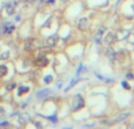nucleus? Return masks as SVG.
Listing matches in <instances>:
<instances>
[{
  "label": "nucleus",
  "mask_w": 134,
  "mask_h": 129,
  "mask_svg": "<svg viewBox=\"0 0 134 129\" xmlns=\"http://www.w3.org/2000/svg\"><path fill=\"white\" fill-rule=\"evenodd\" d=\"M85 107V100L80 94L74 95L73 101H72V112H78L81 108Z\"/></svg>",
  "instance_id": "nucleus-1"
},
{
  "label": "nucleus",
  "mask_w": 134,
  "mask_h": 129,
  "mask_svg": "<svg viewBox=\"0 0 134 129\" xmlns=\"http://www.w3.org/2000/svg\"><path fill=\"white\" fill-rule=\"evenodd\" d=\"M47 63H48V59L45 56L44 53H39L37 60H35V64L39 66V67H46Z\"/></svg>",
  "instance_id": "nucleus-2"
},
{
  "label": "nucleus",
  "mask_w": 134,
  "mask_h": 129,
  "mask_svg": "<svg viewBox=\"0 0 134 129\" xmlns=\"http://www.w3.org/2000/svg\"><path fill=\"white\" fill-rule=\"evenodd\" d=\"M90 27V21L87 18H80L78 20V28L80 31H87Z\"/></svg>",
  "instance_id": "nucleus-3"
},
{
  "label": "nucleus",
  "mask_w": 134,
  "mask_h": 129,
  "mask_svg": "<svg viewBox=\"0 0 134 129\" xmlns=\"http://www.w3.org/2000/svg\"><path fill=\"white\" fill-rule=\"evenodd\" d=\"M57 42H58V35L57 34H53V35H49L48 38L46 39V42H45V45H46L47 47H53L57 45Z\"/></svg>",
  "instance_id": "nucleus-4"
},
{
  "label": "nucleus",
  "mask_w": 134,
  "mask_h": 129,
  "mask_svg": "<svg viewBox=\"0 0 134 129\" xmlns=\"http://www.w3.org/2000/svg\"><path fill=\"white\" fill-rule=\"evenodd\" d=\"M13 31H14L13 24H11V22H5L4 24V26H2V32H4L5 34H11Z\"/></svg>",
  "instance_id": "nucleus-5"
},
{
  "label": "nucleus",
  "mask_w": 134,
  "mask_h": 129,
  "mask_svg": "<svg viewBox=\"0 0 134 129\" xmlns=\"http://www.w3.org/2000/svg\"><path fill=\"white\" fill-rule=\"evenodd\" d=\"M115 39V35H114L113 32H109L107 33V35H105V39H104V44L107 45V46H109V45L113 42V40Z\"/></svg>",
  "instance_id": "nucleus-6"
},
{
  "label": "nucleus",
  "mask_w": 134,
  "mask_h": 129,
  "mask_svg": "<svg viewBox=\"0 0 134 129\" xmlns=\"http://www.w3.org/2000/svg\"><path fill=\"white\" fill-rule=\"evenodd\" d=\"M131 114L130 113H122V114H120V115H118L116 118H114L113 119V121H112L111 123H119V122H122L124 120H126V119L130 116Z\"/></svg>",
  "instance_id": "nucleus-7"
},
{
  "label": "nucleus",
  "mask_w": 134,
  "mask_h": 129,
  "mask_svg": "<svg viewBox=\"0 0 134 129\" xmlns=\"http://www.w3.org/2000/svg\"><path fill=\"white\" fill-rule=\"evenodd\" d=\"M14 11H15V5H14V2H8V4L6 5V13L8 14V15H12V14H14Z\"/></svg>",
  "instance_id": "nucleus-8"
},
{
  "label": "nucleus",
  "mask_w": 134,
  "mask_h": 129,
  "mask_svg": "<svg viewBox=\"0 0 134 129\" xmlns=\"http://www.w3.org/2000/svg\"><path fill=\"white\" fill-rule=\"evenodd\" d=\"M49 93H51V90H49L48 88H45V89H41L37 93V97L38 99H44V97H46Z\"/></svg>",
  "instance_id": "nucleus-9"
},
{
  "label": "nucleus",
  "mask_w": 134,
  "mask_h": 129,
  "mask_svg": "<svg viewBox=\"0 0 134 129\" xmlns=\"http://www.w3.org/2000/svg\"><path fill=\"white\" fill-rule=\"evenodd\" d=\"M105 54H106V55L108 56L111 60H114V59H115V55H116L115 51H114L113 48H111V47H107L106 51H105Z\"/></svg>",
  "instance_id": "nucleus-10"
},
{
  "label": "nucleus",
  "mask_w": 134,
  "mask_h": 129,
  "mask_svg": "<svg viewBox=\"0 0 134 129\" xmlns=\"http://www.w3.org/2000/svg\"><path fill=\"white\" fill-rule=\"evenodd\" d=\"M104 32H105V28L104 27H101L97 32V34H95V37H94V41L97 42V44H100V42H101V38H102V34H104Z\"/></svg>",
  "instance_id": "nucleus-11"
},
{
  "label": "nucleus",
  "mask_w": 134,
  "mask_h": 129,
  "mask_svg": "<svg viewBox=\"0 0 134 129\" xmlns=\"http://www.w3.org/2000/svg\"><path fill=\"white\" fill-rule=\"evenodd\" d=\"M30 120H31V118L28 114H21V115L19 116V122H20L21 125H26Z\"/></svg>",
  "instance_id": "nucleus-12"
},
{
  "label": "nucleus",
  "mask_w": 134,
  "mask_h": 129,
  "mask_svg": "<svg viewBox=\"0 0 134 129\" xmlns=\"http://www.w3.org/2000/svg\"><path fill=\"white\" fill-rule=\"evenodd\" d=\"M8 73V68L6 64H0V78H4Z\"/></svg>",
  "instance_id": "nucleus-13"
},
{
  "label": "nucleus",
  "mask_w": 134,
  "mask_h": 129,
  "mask_svg": "<svg viewBox=\"0 0 134 129\" xmlns=\"http://www.w3.org/2000/svg\"><path fill=\"white\" fill-rule=\"evenodd\" d=\"M33 48H34V46H33V40L28 39L27 41L25 42V49L26 51H32Z\"/></svg>",
  "instance_id": "nucleus-14"
},
{
  "label": "nucleus",
  "mask_w": 134,
  "mask_h": 129,
  "mask_svg": "<svg viewBox=\"0 0 134 129\" xmlns=\"http://www.w3.org/2000/svg\"><path fill=\"white\" fill-rule=\"evenodd\" d=\"M28 90H30V88H28V87H24V86H21V87L19 88V93H18V95H23L24 93L28 92Z\"/></svg>",
  "instance_id": "nucleus-15"
},
{
  "label": "nucleus",
  "mask_w": 134,
  "mask_h": 129,
  "mask_svg": "<svg viewBox=\"0 0 134 129\" xmlns=\"http://www.w3.org/2000/svg\"><path fill=\"white\" fill-rule=\"evenodd\" d=\"M8 58H9V52L8 51H6V52H4V53L0 54V59H1V60H6V59H8Z\"/></svg>",
  "instance_id": "nucleus-16"
},
{
  "label": "nucleus",
  "mask_w": 134,
  "mask_h": 129,
  "mask_svg": "<svg viewBox=\"0 0 134 129\" xmlns=\"http://www.w3.org/2000/svg\"><path fill=\"white\" fill-rule=\"evenodd\" d=\"M52 81H53V76L52 75H47V76H45L44 78V82L45 83H51Z\"/></svg>",
  "instance_id": "nucleus-17"
},
{
  "label": "nucleus",
  "mask_w": 134,
  "mask_h": 129,
  "mask_svg": "<svg viewBox=\"0 0 134 129\" xmlns=\"http://www.w3.org/2000/svg\"><path fill=\"white\" fill-rule=\"evenodd\" d=\"M14 88H15V83H9V85L6 86V90H7V92H9V90L14 89Z\"/></svg>",
  "instance_id": "nucleus-18"
},
{
  "label": "nucleus",
  "mask_w": 134,
  "mask_h": 129,
  "mask_svg": "<svg viewBox=\"0 0 134 129\" xmlns=\"http://www.w3.org/2000/svg\"><path fill=\"white\" fill-rule=\"evenodd\" d=\"M121 85H122V87L126 88V89H131V86L127 83V81H122V82H121Z\"/></svg>",
  "instance_id": "nucleus-19"
},
{
  "label": "nucleus",
  "mask_w": 134,
  "mask_h": 129,
  "mask_svg": "<svg viewBox=\"0 0 134 129\" xmlns=\"http://www.w3.org/2000/svg\"><path fill=\"white\" fill-rule=\"evenodd\" d=\"M47 119H48L49 121H52L53 123L57 122V116H47Z\"/></svg>",
  "instance_id": "nucleus-20"
},
{
  "label": "nucleus",
  "mask_w": 134,
  "mask_h": 129,
  "mask_svg": "<svg viewBox=\"0 0 134 129\" xmlns=\"http://www.w3.org/2000/svg\"><path fill=\"white\" fill-rule=\"evenodd\" d=\"M49 24H51V18H49V19H47V21L44 24V27H49V26H48Z\"/></svg>",
  "instance_id": "nucleus-21"
},
{
  "label": "nucleus",
  "mask_w": 134,
  "mask_h": 129,
  "mask_svg": "<svg viewBox=\"0 0 134 129\" xmlns=\"http://www.w3.org/2000/svg\"><path fill=\"white\" fill-rule=\"evenodd\" d=\"M127 78H128V79H133L134 75H133V74H131V73H128V74H127Z\"/></svg>",
  "instance_id": "nucleus-22"
},
{
  "label": "nucleus",
  "mask_w": 134,
  "mask_h": 129,
  "mask_svg": "<svg viewBox=\"0 0 134 129\" xmlns=\"http://www.w3.org/2000/svg\"><path fill=\"white\" fill-rule=\"evenodd\" d=\"M8 125V122H1L0 123V127H2V126H7Z\"/></svg>",
  "instance_id": "nucleus-23"
},
{
  "label": "nucleus",
  "mask_w": 134,
  "mask_h": 129,
  "mask_svg": "<svg viewBox=\"0 0 134 129\" xmlns=\"http://www.w3.org/2000/svg\"><path fill=\"white\" fill-rule=\"evenodd\" d=\"M4 113H5V109L2 107H0V114H4Z\"/></svg>",
  "instance_id": "nucleus-24"
},
{
  "label": "nucleus",
  "mask_w": 134,
  "mask_h": 129,
  "mask_svg": "<svg viewBox=\"0 0 134 129\" xmlns=\"http://www.w3.org/2000/svg\"><path fill=\"white\" fill-rule=\"evenodd\" d=\"M26 1H27V4H33L35 0H26Z\"/></svg>",
  "instance_id": "nucleus-25"
},
{
  "label": "nucleus",
  "mask_w": 134,
  "mask_h": 129,
  "mask_svg": "<svg viewBox=\"0 0 134 129\" xmlns=\"http://www.w3.org/2000/svg\"><path fill=\"white\" fill-rule=\"evenodd\" d=\"M46 2H47V4H53L54 0H46Z\"/></svg>",
  "instance_id": "nucleus-26"
},
{
  "label": "nucleus",
  "mask_w": 134,
  "mask_h": 129,
  "mask_svg": "<svg viewBox=\"0 0 134 129\" xmlns=\"http://www.w3.org/2000/svg\"><path fill=\"white\" fill-rule=\"evenodd\" d=\"M35 126H37V127H38V128H39V127H40V128H41V123H38V122H37V123H35Z\"/></svg>",
  "instance_id": "nucleus-27"
},
{
  "label": "nucleus",
  "mask_w": 134,
  "mask_h": 129,
  "mask_svg": "<svg viewBox=\"0 0 134 129\" xmlns=\"http://www.w3.org/2000/svg\"><path fill=\"white\" fill-rule=\"evenodd\" d=\"M45 1H46V0H40V4H44Z\"/></svg>",
  "instance_id": "nucleus-28"
}]
</instances>
